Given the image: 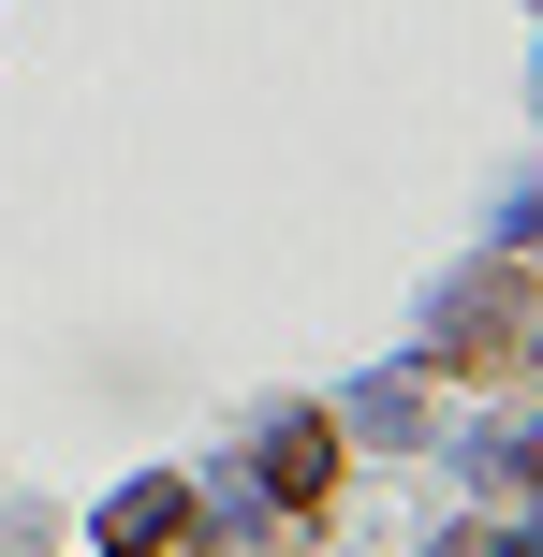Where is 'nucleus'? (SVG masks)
I'll return each mask as SVG.
<instances>
[{"label":"nucleus","instance_id":"obj_1","mask_svg":"<svg viewBox=\"0 0 543 557\" xmlns=\"http://www.w3.org/2000/svg\"><path fill=\"white\" fill-rule=\"evenodd\" d=\"M529 352H543V250H499L456 294V352H441V367H485V382H499V367H529Z\"/></svg>","mask_w":543,"mask_h":557},{"label":"nucleus","instance_id":"obj_2","mask_svg":"<svg viewBox=\"0 0 543 557\" xmlns=\"http://www.w3.org/2000/svg\"><path fill=\"white\" fill-rule=\"evenodd\" d=\"M264 484H280V499H323V484H338V425H323V411H294L280 441H264Z\"/></svg>","mask_w":543,"mask_h":557},{"label":"nucleus","instance_id":"obj_3","mask_svg":"<svg viewBox=\"0 0 543 557\" xmlns=\"http://www.w3.org/2000/svg\"><path fill=\"white\" fill-rule=\"evenodd\" d=\"M176 529H192V499H176V484H147V499H133V513H118V529H103V543H118V557H162Z\"/></svg>","mask_w":543,"mask_h":557},{"label":"nucleus","instance_id":"obj_4","mask_svg":"<svg viewBox=\"0 0 543 557\" xmlns=\"http://www.w3.org/2000/svg\"><path fill=\"white\" fill-rule=\"evenodd\" d=\"M456 557H499V543H456Z\"/></svg>","mask_w":543,"mask_h":557}]
</instances>
